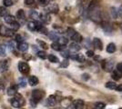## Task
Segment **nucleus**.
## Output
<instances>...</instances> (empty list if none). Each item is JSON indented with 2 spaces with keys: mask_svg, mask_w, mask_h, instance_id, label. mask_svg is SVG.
Returning a JSON list of instances; mask_svg holds the SVG:
<instances>
[{
  "mask_svg": "<svg viewBox=\"0 0 122 109\" xmlns=\"http://www.w3.org/2000/svg\"><path fill=\"white\" fill-rule=\"evenodd\" d=\"M44 95H45V92L40 90V89H35V90H33V92H32V98L30 100L32 107H36V104L44 97Z\"/></svg>",
  "mask_w": 122,
  "mask_h": 109,
  "instance_id": "f257e3e1",
  "label": "nucleus"
},
{
  "mask_svg": "<svg viewBox=\"0 0 122 109\" xmlns=\"http://www.w3.org/2000/svg\"><path fill=\"white\" fill-rule=\"evenodd\" d=\"M11 104L15 108H18V107H20L21 105H23L24 104V99L22 97V95H16L15 96V98H13L11 100Z\"/></svg>",
  "mask_w": 122,
  "mask_h": 109,
  "instance_id": "f03ea898",
  "label": "nucleus"
},
{
  "mask_svg": "<svg viewBox=\"0 0 122 109\" xmlns=\"http://www.w3.org/2000/svg\"><path fill=\"white\" fill-rule=\"evenodd\" d=\"M0 34L4 36H7V37H11L15 35V31L13 29L7 28L6 26H0Z\"/></svg>",
  "mask_w": 122,
  "mask_h": 109,
  "instance_id": "7ed1b4c3",
  "label": "nucleus"
},
{
  "mask_svg": "<svg viewBox=\"0 0 122 109\" xmlns=\"http://www.w3.org/2000/svg\"><path fill=\"white\" fill-rule=\"evenodd\" d=\"M18 69L22 74H27L29 72V66L25 62H19L18 63Z\"/></svg>",
  "mask_w": 122,
  "mask_h": 109,
  "instance_id": "20e7f679",
  "label": "nucleus"
},
{
  "mask_svg": "<svg viewBox=\"0 0 122 109\" xmlns=\"http://www.w3.org/2000/svg\"><path fill=\"white\" fill-rule=\"evenodd\" d=\"M113 66H114V63L112 61H104L102 66H103V69L106 70L107 72H112Z\"/></svg>",
  "mask_w": 122,
  "mask_h": 109,
  "instance_id": "39448f33",
  "label": "nucleus"
},
{
  "mask_svg": "<svg viewBox=\"0 0 122 109\" xmlns=\"http://www.w3.org/2000/svg\"><path fill=\"white\" fill-rule=\"evenodd\" d=\"M69 57L73 60H76L79 63H83L85 61V57L81 54H73V55H70Z\"/></svg>",
  "mask_w": 122,
  "mask_h": 109,
  "instance_id": "423d86ee",
  "label": "nucleus"
},
{
  "mask_svg": "<svg viewBox=\"0 0 122 109\" xmlns=\"http://www.w3.org/2000/svg\"><path fill=\"white\" fill-rule=\"evenodd\" d=\"M56 102H57V100H56V96L55 95H50V96H48V98L46 99V106H54V105H56Z\"/></svg>",
  "mask_w": 122,
  "mask_h": 109,
  "instance_id": "0eeeda50",
  "label": "nucleus"
},
{
  "mask_svg": "<svg viewBox=\"0 0 122 109\" xmlns=\"http://www.w3.org/2000/svg\"><path fill=\"white\" fill-rule=\"evenodd\" d=\"M84 101L83 100H81V99H76V100H75L74 102H73V104H72V105H73V107H74V109H83L84 108Z\"/></svg>",
  "mask_w": 122,
  "mask_h": 109,
  "instance_id": "6e6552de",
  "label": "nucleus"
},
{
  "mask_svg": "<svg viewBox=\"0 0 122 109\" xmlns=\"http://www.w3.org/2000/svg\"><path fill=\"white\" fill-rule=\"evenodd\" d=\"M17 89H18V86H17L16 85H11V86H9V87L7 88L6 93H7V95H8L9 96H13V95H16Z\"/></svg>",
  "mask_w": 122,
  "mask_h": 109,
  "instance_id": "1a4fd4ad",
  "label": "nucleus"
},
{
  "mask_svg": "<svg viewBox=\"0 0 122 109\" xmlns=\"http://www.w3.org/2000/svg\"><path fill=\"white\" fill-rule=\"evenodd\" d=\"M58 5L56 4H51L46 7V13H57Z\"/></svg>",
  "mask_w": 122,
  "mask_h": 109,
  "instance_id": "9d476101",
  "label": "nucleus"
},
{
  "mask_svg": "<svg viewBox=\"0 0 122 109\" xmlns=\"http://www.w3.org/2000/svg\"><path fill=\"white\" fill-rule=\"evenodd\" d=\"M93 46L95 48H97L98 50H102L103 49V44H102L101 40L99 38H94L93 40Z\"/></svg>",
  "mask_w": 122,
  "mask_h": 109,
  "instance_id": "9b49d317",
  "label": "nucleus"
},
{
  "mask_svg": "<svg viewBox=\"0 0 122 109\" xmlns=\"http://www.w3.org/2000/svg\"><path fill=\"white\" fill-rule=\"evenodd\" d=\"M81 49V47L78 45V43H76V42H73L69 45V50H71L73 52H77Z\"/></svg>",
  "mask_w": 122,
  "mask_h": 109,
  "instance_id": "f8f14e48",
  "label": "nucleus"
},
{
  "mask_svg": "<svg viewBox=\"0 0 122 109\" xmlns=\"http://www.w3.org/2000/svg\"><path fill=\"white\" fill-rule=\"evenodd\" d=\"M71 38V40L73 42H76V43H79V42L82 41V36L81 35L79 34V33H77V32H75L74 34H73V36L70 37Z\"/></svg>",
  "mask_w": 122,
  "mask_h": 109,
  "instance_id": "ddd939ff",
  "label": "nucleus"
},
{
  "mask_svg": "<svg viewBox=\"0 0 122 109\" xmlns=\"http://www.w3.org/2000/svg\"><path fill=\"white\" fill-rule=\"evenodd\" d=\"M8 69V63L7 61H1L0 62V73H4Z\"/></svg>",
  "mask_w": 122,
  "mask_h": 109,
  "instance_id": "4468645a",
  "label": "nucleus"
},
{
  "mask_svg": "<svg viewBox=\"0 0 122 109\" xmlns=\"http://www.w3.org/2000/svg\"><path fill=\"white\" fill-rule=\"evenodd\" d=\"M17 48H18V50L21 51V52H25L28 49V45L26 43H25V42H21V43L18 44Z\"/></svg>",
  "mask_w": 122,
  "mask_h": 109,
  "instance_id": "2eb2a0df",
  "label": "nucleus"
},
{
  "mask_svg": "<svg viewBox=\"0 0 122 109\" xmlns=\"http://www.w3.org/2000/svg\"><path fill=\"white\" fill-rule=\"evenodd\" d=\"M116 50H117V47H116V45L114 44V43H110V44H108L107 47V52L109 53V54H113L114 52H116Z\"/></svg>",
  "mask_w": 122,
  "mask_h": 109,
  "instance_id": "dca6fc26",
  "label": "nucleus"
},
{
  "mask_svg": "<svg viewBox=\"0 0 122 109\" xmlns=\"http://www.w3.org/2000/svg\"><path fill=\"white\" fill-rule=\"evenodd\" d=\"M39 16H40L41 21H43L44 23H49V22H50V16H49V15H48L46 12V13L41 14Z\"/></svg>",
  "mask_w": 122,
  "mask_h": 109,
  "instance_id": "f3484780",
  "label": "nucleus"
},
{
  "mask_svg": "<svg viewBox=\"0 0 122 109\" xmlns=\"http://www.w3.org/2000/svg\"><path fill=\"white\" fill-rule=\"evenodd\" d=\"M57 43L60 45L61 47H65V46L67 45V43H68V39H67L66 37L61 36V37H59V38L57 39Z\"/></svg>",
  "mask_w": 122,
  "mask_h": 109,
  "instance_id": "a211bd4d",
  "label": "nucleus"
},
{
  "mask_svg": "<svg viewBox=\"0 0 122 109\" xmlns=\"http://www.w3.org/2000/svg\"><path fill=\"white\" fill-rule=\"evenodd\" d=\"M28 83H29V85H32V86L36 85L37 83H38V79H37V77L35 76H30V77L28 78Z\"/></svg>",
  "mask_w": 122,
  "mask_h": 109,
  "instance_id": "6ab92c4d",
  "label": "nucleus"
},
{
  "mask_svg": "<svg viewBox=\"0 0 122 109\" xmlns=\"http://www.w3.org/2000/svg\"><path fill=\"white\" fill-rule=\"evenodd\" d=\"M15 21V18L14 16H11V15H6L5 16V23H7V24H9L11 25L12 23H14Z\"/></svg>",
  "mask_w": 122,
  "mask_h": 109,
  "instance_id": "aec40b11",
  "label": "nucleus"
},
{
  "mask_svg": "<svg viewBox=\"0 0 122 109\" xmlns=\"http://www.w3.org/2000/svg\"><path fill=\"white\" fill-rule=\"evenodd\" d=\"M121 77H122V74L118 72L117 70H115V71L112 72V78L114 80H119Z\"/></svg>",
  "mask_w": 122,
  "mask_h": 109,
  "instance_id": "412c9836",
  "label": "nucleus"
},
{
  "mask_svg": "<svg viewBox=\"0 0 122 109\" xmlns=\"http://www.w3.org/2000/svg\"><path fill=\"white\" fill-rule=\"evenodd\" d=\"M102 28L104 29V31L105 32H107V33H110L112 31V27L111 26L107 23V22H105V23H103V25H102Z\"/></svg>",
  "mask_w": 122,
  "mask_h": 109,
  "instance_id": "4be33fe9",
  "label": "nucleus"
},
{
  "mask_svg": "<svg viewBox=\"0 0 122 109\" xmlns=\"http://www.w3.org/2000/svg\"><path fill=\"white\" fill-rule=\"evenodd\" d=\"M16 17L18 19H20V20H24L25 17V11L23 10V9H19V10L17 11V13H16Z\"/></svg>",
  "mask_w": 122,
  "mask_h": 109,
  "instance_id": "5701e85b",
  "label": "nucleus"
},
{
  "mask_svg": "<svg viewBox=\"0 0 122 109\" xmlns=\"http://www.w3.org/2000/svg\"><path fill=\"white\" fill-rule=\"evenodd\" d=\"M110 15H111L112 18H114V19H117V18H118L117 7H111V8H110Z\"/></svg>",
  "mask_w": 122,
  "mask_h": 109,
  "instance_id": "b1692460",
  "label": "nucleus"
},
{
  "mask_svg": "<svg viewBox=\"0 0 122 109\" xmlns=\"http://www.w3.org/2000/svg\"><path fill=\"white\" fill-rule=\"evenodd\" d=\"M106 87L108 89H110V90H115V89L117 88V84L115 83V82H107L106 84Z\"/></svg>",
  "mask_w": 122,
  "mask_h": 109,
  "instance_id": "393cba45",
  "label": "nucleus"
},
{
  "mask_svg": "<svg viewBox=\"0 0 122 109\" xmlns=\"http://www.w3.org/2000/svg\"><path fill=\"white\" fill-rule=\"evenodd\" d=\"M48 36H49V38H50L51 40H53V41H57V39L59 38L58 35L56 33H55V32H50Z\"/></svg>",
  "mask_w": 122,
  "mask_h": 109,
  "instance_id": "a878e982",
  "label": "nucleus"
},
{
  "mask_svg": "<svg viewBox=\"0 0 122 109\" xmlns=\"http://www.w3.org/2000/svg\"><path fill=\"white\" fill-rule=\"evenodd\" d=\"M51 47H52L54 50H56V51H61V50H62V47H61L57 42H54V43L51 45Z\"/></svg>",
  "mask_w": 122,
  "mask_h": 109,
  "instance_id": "bb28decb",
  "label": "nucleus"
},
{
  "mask_svg": "<svg viewBox=\"0 0 122 109\" xmlns=\"http://www.w3.org/2000/svg\"><path fill=\"white\" fill-rule=\"evenodd\" d=\"M27 28L31 31H35L36 30V22L35 21H30L27 24Z\"/></svg>",
  "mask_w": 122,
  "mask_h": 109,
  "instance_id": "cd10ccee",
  "label": "nucleus"
},
{
  "mask_svg": "<svg viewBox=\"0 0 122 109\" xmlns=\"http://www.w3.org/2000/svg\"><path fill=\"white\" fill-rule=\"evenodd\" d=\"M29 16H30L31 18H33V19H37L39 15H38V13H37L36 11L31 10L30 12H29Z\"/></svg>",
  "mask_w": 122,
  "mask_h": 109,
  "instance_id": "c85d7f7f",
  "label": "nucleus"
},
{
  "mask_svg": "<svg viewBox=\"0 0 122 109\" xmlns=\"http://www.w3.org/2000/svg\"><path fill=\"white\" fill-rule=\"evenodd\" d=\"M48 60H49L51 63H58L59 62L58 58H57L56 56H54V55H49V56H48Z\"/></svg>",
  "mask_w": 122,
  "mask_h": 109,
  "instance_id": "c756f323",
  "label": "nucleus"
},
{
  "mask_svg": "<svg viewBox=\"0 0 122 109\" xmlns=\"http://www.w3.org/2000/svg\"><path fill=\"white\" fill-rule=\"evenodd\" d=\"M7 15V10L5 6H0V16H5Z\"/></svg>",
  "mask_w": 122,
  "mask_h": 109,
  "instance_id": "7c9ffc66",
  "label": "nucleus"
},
{
  "mask_svg": "<svg viewBox=\"0 0 122 109\" xmlns=\"http://www.w3.org/2000/svg\"><path fill=\"white\" fill-rule=\"evenodd\" d=\"M95 107L97 109H105L106 104H104V103H102V102H97V103L95 104Z\"/></svg>",
  "mask_w": 122,
  "mask_h": 109,
  "instance_id": "2f4dec72",
  "label": "nucleus"
},
{
  "mask_svg": "<svg viewBox=\"0 0 122 109\" xmlns=\"http://www.w3.org/2000/svg\"><path fill=\"white\" fill-rule=\"evenodd\" d=\"M37 57L41 58V59H46V52H44V51H38L37 52Z\"/></svg>",
  "mask_w": 122,
  "mask_h": 109,
  "instance_id": "473e14b6",
  "label": "nucleus"
},
{
  "mask_svg": "<svg viewBox=\"0 0 122 109\" xmlns=\"http://www.w3.org/2000/svg\"><path fill=\"white\" fill-rule=\"evenodd\" d=\"M11 26H12V29L15 31V30H17L19 27H20V25H19V23H17L16 21H15L14 23H12L11 24Z\"/></svg>",
  "mask_w": 122,
  "mask_h": 109,
  "instance_id": "72a5a7b5",
  "label": "nucleus"
},
{
  "mask_svg": "<svg viewBox=\"0 0 122 109\" xmlns=\"http://www.w3.org/2000/svg\"><path fill=\"white\" fill-rule=\"evenodd\" d=\"M5 55V47L4 45H0V56L4 57Z\"/></svg>",
  "mask_w": 122,
  "mask_h": 109,
  "instance_id": "f704fd0d",
  "label": "nucleus"
},
{
  "mask_svg": "<svg viewBox=\"0 0 122 109\" xmlns=\"http://www.w3.org/2000/svg\"><path fill=\"white\" fill-rule=\"evenodd\" d=\"M75 32H76V31H75L73 28L69 27V28H67V29H66V35L69 36V37H71V36H73V34H74Z\"/></svg>",
  "mask_w": 122,
  "mask_h": 109,
  "instance_id": "c9c22d12",
  "label": "nucleus"
},
{
  "mask_svg": "<svg viewBox=\"0 0 122 109\" xmlns=\"http://www.w3.org/2000/svg\"><path fill=\"white\" fill-rule=\"evenodd\" d=\"M61 55H62V57H65V58H68L69 56H70L68 50H65V51H62V50H61Z\"/></svg>",
  "mask_w": 122,
  "mask_h": 109,
  "instance_id": "e433bc0d",
  "label": "nucleus"
},
{
  "mask_svg": "<svg viewBox=\"0 0 122 109\" xmlns=\"http://www.w3.org/2000/svg\"><path fill=\"white\" fill-rule=\"evenodd\" d=\"M3 4L5 5V6H11L13 5V0H4Z\"/></svg>",
  "mask_w": 122,
  "mask_h": 109,
  "instance_id": "4c0bfd02",
  "label": "nucleus"
},
{
  "mask_svg": "<svg viewBox=\"0 0 122 109\" xmlns=\"http://www.w3.org/2000/svg\"><path fill=\"white\" fill-rule=\"evenodd\" d=\"M37 43L39 44V46H40L41 47H43V48H45V49H47V48H48L46 43H45V42L41 41V40H37Z\"/></svg>",
  "mask_w": 122,
  "mask_h": 109,
  "instance_id": "58836bf2",
  "label": "nucleus"
},
{
  "mask_svg": "<svg viewBox=\"0 0 122 109\" xmlns=\"http://www.w3.org/2000/svg\"><path fill=\"white\" fill-rule=\"evenodd\" d=\"M19 85H20L21 87H25L26 83H25V79H24V78L19 79Z\"/></svg>",
  "mask_w": 122,
  "mask_h": 109,
  "instance_id": "ea45409f",
  "label": "nucleus"
},
{
  "mask_svg": "<svg viewBox=\"0 0 122 109\" xmlns=\"http://www.w3.org/2000/svg\"><path fill=\"white\" fill-rule=\"evenodd\" d=\"M38 3H39V5L45 6V5H47V4H48V0H38Z\"/></svg>",
  "mask_w": 122,
  "mask_h": 109,
  "instance_id": "a19ab883",
  "label": "nucleus"
},
{
  "mask_svg": "<svg viewBox=\"0 0 122 109\" xmlns=\"http://www.w3.org/2000/svg\"><path fill=\"white\" fill-rule=\"evenodd\" d=\"M25 4L26 5H33L35 4V0H25Z\"/></svg>",
  "mask_w": 122,
  "mask_h": 109,
  "instance_id": "79ce46f5",
  "label": "nucleus"
},
{
  "mask_svg": "<svg viewBox=\"0 0 122 109\" xmlns=\"http://www.w3.org/2000/svg\"><path fill=\"white\" fill-rule=\"evenodd\" d=\"M117 16L118 17H121L122 18V5L119 6V7H117Z\"/></svg>",
  "mask_w": 122,
  "mask_h": 109,
  "instance_id": "37998d69",
  "label": "nucleus"
},
{
  "mask_svg": "<svg viewBox=\"0 0 122 109\" xmlns=\"http://www.w3.org/2000/svg\"><path fill=\"white\" fill-rule=\"evenodd\" d=\"M68 66V61L67 60H64L63 62H61L60 64V67H66Z\"/></svg>",
  "mask_w": 122,
  "mask_h": 109,
  "instance_id": "c03bdc74",
  "label": "nucleus"
},
{
  "mask_svg": "<svg viewBox=\"0 0 122 109\" xmlns=\"http://www.w3.org/2000/svg\"><path fill=\"white\" fill-rule=\"evenodd\" d=\"M15 41L18 42V43L23 42V37H22L20 35H16V36H15Z\"/></svg>",
  "mask_w": 122,
  "mask_h": 109,
  "instance_id": "a18cd8bd",
  "label": "nucleus"
},
{
  "mask_svg": "<svg viewBox=\"0 0 122 109\" xmlns=\"http://www.w3.org/2000/svg\"><path fill=\"white\" fill-rule=\"evenodd\" d=\"M117 70L119 73H121L122 74V63H119V64H117Z\"/></svg>",
  "mask_w": 122,
  "mask_h": 109,
  "instance_id": "49530a36",
  "label": "nucleus"
},
{
  "mask_svg": "<svg viewBox=\"0 0 122 109\" xmlns=\"http://www.w3.org/2000/svg\"><path fill=\"white\" fill-rule=\"evenodd\" d=\"M86 56H87L88 57H94V51H92V50H88V51L86 52Z\"/></svg>",
  "mask_w": 122,
  "mask_h": 109,
  "instance_id": "de8ad7c7",
  "label": "nucleus"
},
{
  "mask_svg": "<svg viewBox=\"0 0 122 109\" xmlns=\"http://www.w3.org/2000/svg\"><path fill=\"white\" fill-rule=\"evenodd\" d=\"M7 45H8V47H9L10 49H14V47H15V43H14V42H12V41L8 42Z\"/></svg>",
  "mask_w": 122,
  "mask_h": 109,
  "instance_id": "09e8293b",
  "label": "nucleus"
},
{
  "mask_svg": "<svg viewBox=\"0 0 122 109\" xmlns=\"http://www.w3.org/2000/svg\"><path fill=\"white\" fill-rule=\"evenodd\" d=\"M39 31L42 32L43 34H47V29H46V27H44V26H42V28H41Z\"/></svg>",
  "mask_w": 122,
  "mask_h": 109,
  "instance_id": "8fccbe9b",
  "label": "nucleus"
},
{
  "mask_svg": "<svg viewBox=\"0 0 122 109\" xmlns=\"http://www.w3.org/2000/svg\"><path fill=\"white\" fill-rule=\"evenodd\" d=\"M88 75L87 74H84V75H82V79H84V80H87L88 79Z\"/></svg>",
  "mask_w": 122,
  "mask_h": 109,
  "instance_id": "3c124183",
  "label": "nucleus"
},
{
  "mask_svg": "<svg viewBox=\"0 0 122 109\" xmlns=\"http://www.w3.org/2000/svg\"><path fill=\"white\" fill-rule=\"evenodd\" d=\"M118 91V92H122V84L121 85H119L118 86H117V88H116Z\"/></svg>",
  "mask_w": 122,
  "mask_h": 109,
  "instance_id": "603ef678",
  "label": "nucleus"
},
{
  "mask_svg": "<svg viewBox=\"0 0 122 109\" xmlns=\"http://www.w3.org/2000/svg\"><path fill=\"white\" fill-rule=\"evenodd\" d=\"M121 30H122V25H121Z\"/></svg>",
  "mask_w": 122,
  "mask_h": 109,
  "instance_id": "864d4df0",
  "label": "nucleus"
},
{
  "mask_svg": "<svg viewBox=\"0 0 122 109\" xmlns=\"http://www.w3.org/2000/svg\"><path fill=\"white\" fill-rule=\"evenodd\" d=\"M121 51H122V48H121Z\"/></svg>",
  "mask_w": 122,
  "mask_h": 109,
  "instance_id": "5fc2aeb1",
  "label": "nucleus"
}]
</instances>
